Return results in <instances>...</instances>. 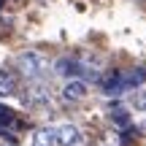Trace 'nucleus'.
<instances>
[{"instance_id": "obj_1", "label": "nucleus", "mask_w": 146, "mask_h": 146, "mask_svg": "<svg viewBox=\"0 0 146 146\" xmlns=\"http://www.w3.org/2000/svg\"><path fill=\"white\" fill-rule=\"evenodd\" d=\"M16 70H19L22 76H27V78H35L38 73L43 70V57L38 52H22L19 57H16Z\"/></svg>"}, {"instance_id": "obj_2", "label": "nucleus", "mask_w": 146, "mask_h": 146, "mask_svg": "<svg viewBox=\"0 0 146 146\" xmlns=\"http://www.w3.org/2000/svg\"><path fill=\"white\" fill-rule=\"evenodd\" d=\"M52 138L57 146H81V130L76 125H57L52 127Z\"/></svg>"}, {"instance_id": "obj_3", "label": "nucleus", "mask_w": 146, "mask_h": 146, "mask_svg": "<svg viewBox=\"0 0 146 146\" xmlns=\"http://www.w3.org/2000/svg\"><path fill=\"white\" fill-rule=\"evenodd\" d=\"M87 92H89V87H87V81H81V78H70V81L62 87V98L70 100V103L84 100V98H87Z\"/></svg>"}, {"instance_id": "obj_4", "label": "nucleus", "mask_w": 146, "mask_h": 146, "mask_svg": "<svg viewBox=\"0 0 146 146\" xmlns=\"http://www.w3.org/2000/svg\"><path fill=\"white\" fill-rule=\"evenodd\" d=\"M103 95H119V92H125V84H122V73L119 70H111L108 76L103 78Z\"/></svg>"}, {"instance_id": "obj_5", "label": "nucleus", "mask_w": 146, "mask_h": 146, "mask_svg": "<svg viewBox=\"0 0 146 146\" xmlns=\"http://www.w3.org/2000/svg\"><path fill=\"white\" fill-rule=\"evenodd\" d=\"M143 81H146V68H135V70H130V73H122V84H125V89H138Z\"/></svg>"}, {"instance_id": "obj_6", "label": "nucleus", "mask_w": 146, "mask_h": 146, "mask_svg": "<svg viewBox=\"0 0 146 146\" xmlns=\"http://www.w3.org/2000/svg\"><path fill=\"white\" fill-rule=\"evenodd\" d=\"M30 146H57L52 138V127H38L30 135Z\"/></svg>"}, {"instance_id": "obj_7", "label": "nucleus", "mask_w": 146, "mask_h": 146, "mask_svg": "<svg viewBox=\"0 0 146 146\" xmlns=\"http://www.w3.org/2000/svg\"><path fill=\"white\" fill-rule=\"evenodd\" d=\"M16 92V78H14V73L11 70H0V98H8V95H14Z\"/></svg>"}, {"instance_id": "obj_8", "label": "nucleus", "mask_w": 146, "mask_h": 146, "mask_svg": "<svg viewBox=\"0 0 146 146\" xmlns=\"http://www.w3.org/2000/svg\"><path fill=\"white\" fill-rule=\"evenodd\" d=\"M27 103L30 106H38V108H49V95H46V89H41V87H30V92H27Z\"/></svg>"}, {"instance_id": "obj_9", "label": "nucleus", "mask_w": 146, "mask_h": 146, "mask_svg": "<svg viewBox=\"0 0 146 146\" xmlns=\"http://www.w3.org/2000/svg\"><path fill=\"white\" fill-rule=\"evenodd\" d=\"M130 106L135 111H146V89H135L130 95Z\"/></svg>"}, {"instance_id": "obj_10", "label": "nucleus", "mask_w": 146, "mask_h": 146, "mask_svg": "<svg viewBox=\"0 0 146 146\" xmlns=\"http://www.w3.org/2000/svg\"><path fill=\"white\" fill-rule=\"evenodd\" d=\"M14 122H16V114L8 108V106H3V103H0V127H11Z\"/></svg>"}, {"instance_id": "obj_11", "label": "nucleus", "mask_w": 146, "mask_h": 146, "mask_svg": "<svg viewBox=\"0 0 146 146\" xmlns=\"http://www.w3.org/2000/svg\"><path fill=\"white\" fill-rule=\"evenodd\" d=\"M111 119L127 127V122H130V116H127V111H122V106H111Z\"/></svg>"}, {"instance_id": "obj_12", "label": "nucleus", "mask_w": 146, "mask_h": 146, "mask_svg": "<svg viewBox=\"0 0 146 146\" xmlns=\"http://www.w3.org/2000/svg\"><path fill=\"white\" fill-rule=\"evenodd\" d=\"M0 8H3V0H0Z\"/></svg>"}]
</instances>
